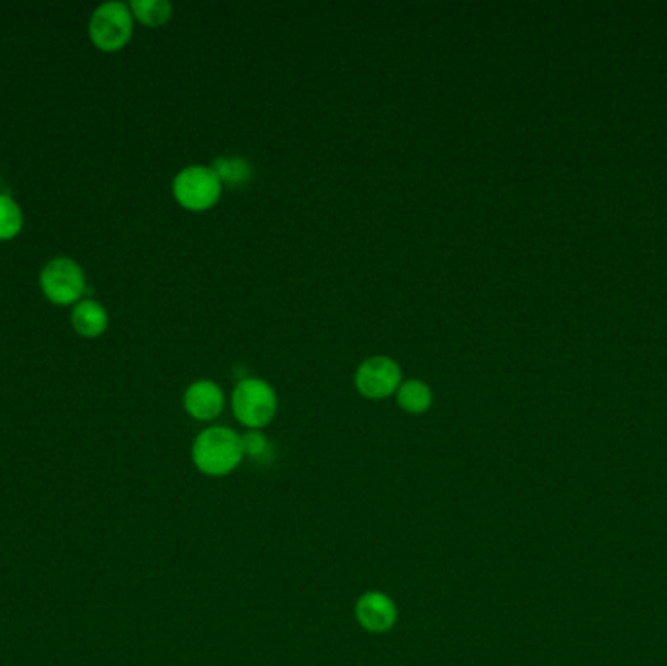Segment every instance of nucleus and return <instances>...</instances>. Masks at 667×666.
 <instances>
[{
	"label": "nucleus",
	"mask_w": 667,
	"mask_h": 666,
	"mask_svg": "<svg viewBox=\"0 0 667 666\" xmlns=\"http://www.w3.org/2000/svg\"><path fill=\"white\" fill-rule=\"evenodd\" d=\"M233 413L248 430H262L278 413V393L262 377H242L233 392Z\"/></svg>",
	"instance_id": "2"
},
{
	"label": "nucleus",
	"mask_w": 667,
	"mask_h": 666,
	"mask_svg": "<svg viewBox=\"0 0 667 666\" xmlns=\"http://www.w3.org/2000/svg\"><path fill=\"white\" fill-rule=\"evenodd\" d=\"M70 323L82 337L97 338L104 335L110 317L104 305L97 300H80L70 313Z\"/></svg>",
	"instance_id": "9"
},
{
	"label": "nucleus",
	"mask_w": 667,
	"mask_h": 666,
	"mask_svg": "<svg viewBox=\"0 0 667 666\" xmlns=\"http://www.w3.org/2000/svg\"><path fill=\"white\" fill-rule=\"evenodd\" d=\"M403 383V370L391 355H371L361 362L355 372L358 392L371 400H381L395 395Z\"/></svg>",
	"instance_id": "6"
},
{
	"label": "nucleus",
	"mask_w": 667,
	"mask_h": 666,
	"mask_svg": "<svg viewBox=\"0 0 667 666\" xmlns=\"http://www.w3.org/2000/svg\"><path fill=\"white\" fill-rule=\"evenodd\" d=\"M135 27L129 4L122 0H110L100 4L88 22V36L100 52L114 54L129 44Z\"/></svg>",
	"instance_id": "3"
},
{
	"label": "nucleus",
	"mask_w": 667,
	"mask_h": 666,
	"mask_svg": "<svg viewBox=\"0 0 667 666\" xmlns=\"http://www.w3.org/2000/svg\"><path fill=\"white\" fill-rule=\"evenodd\" d=\"M184 409L195 420H215L225 409V392L211 380L193 382L184 393Z\"/></svg>",
	"instance_id": "8"
},
{
	"label": "nucleus",
	"mask_w": 667,
	"mask_h": 666,
	"mask_svg": "<svg viewBox=\"0 0 667 666\" xmlns=\"http://www.w3.org/2000/svg\"><path fill=\"white\" fill-rule=\"evenodd\" d=\"M133 19L149 27L162 26L172 16V4L168 0H132Z\"/></svg>",
	"instance_id": "12"
},
{
	"label": "nucleus",
	"mask_w": 667,
	"mask_h": 666,
	"mask_svg": "<svg viewBox=\"0 0 667 666\" xmlns=\"http://www.w3.org/2000/svg\"><path fill=\"white\" fill-rule=\"evenodd\" d=\"M355 618L369 633H386L395 628L398 608L395 600L385 592H365L355 605Z\"/></svg>",
	"instance_id": "7"
},
{
	"label": "nucleus",
	"mask_w": 667,
	"mask_h": 666,
	"mask_svg": "<svg viewBox=\"0 0 667 666\" xmlns=\"http://www.w3.org/2000/svg\"><path fill=\"white\" fill-rule=\"evenodd\" d=\"M211 169L215 170V174L219 177L221 184L228 188L245 187L246 182L255 177V169H252L250 160L238 157V155L217 157L213 160Z\"/></svg>",
	"instance_id": "10"
},
{
	"label": "nucleus",
	"mask_w": 667,
	"mask_h": 666,
	"mask_svg": "<svg viewBox=\"0 0 667 666\" xmlns=\"http://www.w3.org/2000/svg\"><path fill=\"white\" fill-rule=\"evenodd\" d=\"M176 202L190 212H205L219 202L223 184L215 170L205 165H190L172 182Z\"/></svg>",
	"instance_id": "4"
},
{
	"label": "nucleus",
	"mask_w": 667,
	"mask_h": 666,
	"mask_svg": "<svg viewBox=\"0 0 667 666\" xmlns=\"http://www.w3.org/2000/svg\"><path fill=\"white\" fill-rule=\"evenodd\" d=\"M42 292L55 305H77L87 292V275L77 260L57 257L39 274Z\"/></svg>",
	"instance_id": "5"
},
{
	"label": "nucleus",
	"mask_w": 667,
	"mask_h": 666,
	"mask_svg": "<svg viewBox=\"0 0 667 666\" xmlns=\"http://www.w3.org/2000/svg\"><path fill=\"white\" fill-rule=\"evenodd\" d=\"M192 460L203 475L225 477L245 460L242 438L233 428H205L193 442Z\"/></svg>",
	"instance_id": "1"
},
{
	"label": "nucleus",
	"mask_w": 667,
	"mask_h": 666,
	"mask_svg": "<svg viewBox=\"0 0 667 666\" xmlns=\"http://www.w3.org/2000/svg\"><path fill=\"white\" fill-rule=\"evenodd\" d=\"M24 227V214L16 204V200L0 192V240H10L16 237Z\"/></svg>",
	"instance_id": "13"
},
{
	"label": "nucleus",
	"mask_w": 667,
	"mask_h": 666,
	"mask_svg": "<svg viewBox=\"0 0 667 666\" xmlns=\"http://www.w3.org/2000/svg\"><path fill=\"white\" fill-rule=\"evenodd\" d=\"M396 400L398 407L410 413V415H421L430 409L433 403V392L430 385L421 380H406L400 383L398 392H396Z\"/></svg>",
	"instance_id": "11"
},
{
	"label": "nucleus",
	"mask_w": 667,
	"mask_h": 666,
	"mask_svg": "<svg viewBox=\"0 0 667 666\" xmlns=\"http://www.w3.org/2000/svg\"><path fill=\"white\" fill-rule=\"evenodd\" d=\"M242 438V452L245 458H250L252 462L268 463L273 460V445L268 436L262 430H248Z\"/></svg>",
	"instance_id": "14"
}]
</instances>
